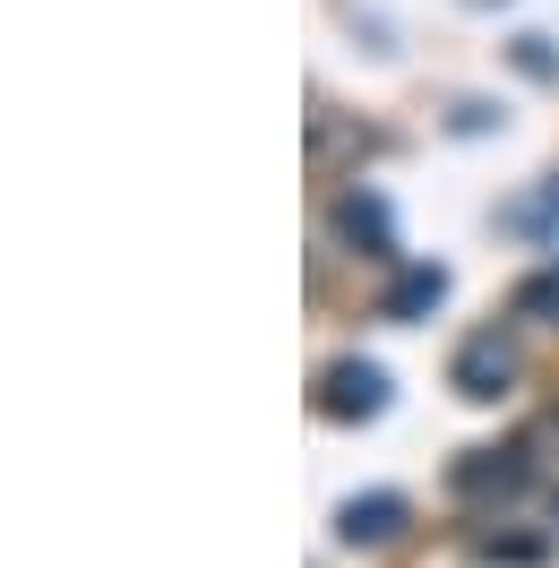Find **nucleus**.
I'll list each match as a JSON object with an SVG mask.
<instances>
[{
  "instance_id": "nucleus-1",
  "label": "nucleus",
  "mask_w": 559,
  "mask_h": 568,
  "mask_svg": "<svg viewBox=\"0 0 559 568\" xmlns=\"http://www.w3.org/2000/svg\"><path fill=\"white\" fill-rule=\"evenodd\" d=\"M379 405H387L379 362H327V379H318V414H327V423H370Z\"/></svg>"
},
{
  "instance_id": "nucleus-2",
  "label": "nucleus",
  "mask_w": 559,
  "mask_h": 568,
  "mask_svg": "<svg viewBox=\"0 0 559 568\" xmlns=\"http://www.w3.org/2000/svg\"><path fill=\"white\" fill-rule=\"evenodd\" d=\"M456 499H508V491H525V483H533V457H525V448H474V457H456Z\"/></svg>"
},
{
  "instance_id": "nucleus-3",
  "label": "nucleus",
  "mask_w": 559,
  "mask_h": 568,
  "mask_svg": "<svg viewBox=\"0 0 559 568\" xmlns=\"http://www.w3.org/2000/svg\"><path fill=\"white\" fill-rule=\"evenodd\" d=\"M517 379V345L499 336V327H482L465 354H456V396H474V405H490V396Z\"/></svg>"
},
{
  "instance_id": "nucleus-4",
  "label": "nucleus",
  "mask_w": 559,
  "mask_h": 568,
  "mask_svg": "<svg viewBox=\"0 0 559 568\" xmlns=\"http://www.w3.org/2000/svg\"><path fill=\"white\" fill-rule=\"evenodd\" d=\"M336 233L362 242L370 258H396V233H387V199L379 190H345V199H336Z\"/></svg>"
},
{
  "instance_id": "nucleus-5",
  "label": "nucleus",
  "mask_w": 559,
  "mask_h": 568,
  "mask_svg": "<svg viewBox=\"0 0 559 568\" xmlns=\"http://www.w3.org/2000/svg\"><path fill=\"white\" fill-rule=\"evenodd\" d=\"M345 542H396L405 534V499L396 491H370V499H345V517H336Z\"/></svg>"
},
{
  "instance_id": "nucleus-6",
  "label": "nucleus",
  "mask_w": 559,
  "mask_h": 568,
  "mask_svg": "<svg viewBox=\"0 0 559 568\" xmlns=\"http://www.w3.org/2000/svg\"><path fill=\"white\" fill-rule=\"evenodd\" d=\"M439 293H448V276H439V267H405V276L387 284V320H421Z\"/></svg>"
},
{
  "instance_id": "nucleus-7",
  "label": "nucleus",
  "mask_w": 559,
  "mask_h": 568,
  "mask_svg": "<svg viewBox=\"0 0 559 568\" xmlns=\"http://www.w3.org/2000/svg\"><path fill=\"white\" fill-rule=\"evenodd\" d=\"M517 320L559 327V267H542V276H525V284H517Z\"/></svg>"
},
{
  "instance_id": "nucleus-8",
  "label": "nucleus",
  "mask_w": 559,
  "mask_h": 568,
  "mask_svg": "<svg viewBox=\"0 0 559 568\" xmlns=\"http://www.w3.org/2000/svg\"><path fill=\"white\" fill-rule=\"evenodd\" d=\"M508 224H525V233H551V224H559V181H551V190H533L525 207H508Z\"/></svg>"
},
{
  "instance_id": "nucleus-9",
  "label": "nucleus",
  "mask_w": 559,
  "mask_h": 568,
  "mask_svg": "<svg viewBox=\"0 0 559 568\" xmlns=\"http://www.w3.org/2000/svg\"><path fill=\"white\" fill-rule=\"evenodd\" d=\"M517 61H525V78H551V70H559V61H551V43H542V36H525V43H517Z\"/></svg>"
},
{
  "instance_id": "nucleus-10",
  "label": "nucleus",
  "mask_w": 559,
  "mask_h": 568,
  "mask_svg": "<svg viewBox=\"0 0 559 568\" xmlns=\"http://www.w3.org/2000/svg\"><path fill=\"white\" fill-rule=\"evenodd\" d=\"M474 9H482V0H474Z\"/></svg>"
}]
</instances>
